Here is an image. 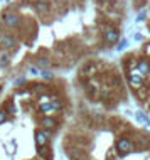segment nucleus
Masks as SVG:
<instances>
[{"mask_svg": "<svg viewBox=\"0 0 150 160\" xmlns=\"http://www.w3.org/2000/svg\"><path fill=\"white\" fill-rule=\"evenodd\" d=\"M137 143H138L140 148H145V147H148V145H150V138H147V137H138Z\"/></svg>", "mask_w": 150, "mask_h": 160, "instance_id": "nucleus-13", "label": "nucleus"}, {"mask_svg": "<svg viewBox=\"0 0 150 160\" xmlns=\"http://www.w3.org/2000/svg\"><path fill=\"white\" fill-rule=\"evenodd\" d=\"M137 71L142 76H150V64H148L147 59H140V61L137 62Z\"/></svg>", "mask_w": 150, "mask_h": 160, "instance_id": "nucleus-6", "label": "nucleus"}, {"mask_svg": "<svg viewBox=\"0 0 150 160\" xmlns=\"http://www.w3.org/2000/svg\"><path fill=\"white\" fill-rule=\"evenodd\" d=\"M135 71H137V69H135ZM128 83H130V86H132L133 89H138V88H142V86H143V76L140 74L138 71H137V72H132L130 78H128Z\"/></svg>", "mask_w": 150, "mask_h": 160, "instance_id": "nucleus-5", "label": "nucleus"}, {"mask_svg": "<svg viewBox=\"0 0 150 160\" xmlns=\"http://www.w3.org/2000/svg\"><path fill=\"white\" fill-rule=\"evenodd\" d=\"M25 83H27L25 78H17V79L14 81V86L15 88H22V86H25Z\"/></svg>", "mask_w": 150, "mask_h": 160, "instance_id": "nucleus-19", "label": "nucleus"}, {"mask_svg": "<svg viewBox=\"0 0 150 160\" xmlns=\"http://www.w3.org/2000/svg\"><path fill=\"white\" fill-rule=\"evenodd\" d=\"M32 93H46V86L44 84H34L32 86Z\"/></svg>", "mask_w": 150, "mask_h": 160, "instance_id": "nucleus-17", "label": "nucleus"}, {"mask_svg": "<svg viewBox=\"0 0 150 160\" xmlns=\"http://www.w3.org/2000/svg\"><path fill=\"white\" fill-rule=\"evenodd\" d=\"M5 111H7V113H10V115H14V113H15V105L10 101V103H8V106H7V110H5Z\"/></svg>", "mask_w": 150, "mask_h": 160, "instance_id": "nucleus-21", "label": "nucleus"}, {"mask_svg": "<svg viewBox=\"0 0 150 160\" xmlns=\"http://www.w3.org/2000/svg\"><path fill=\"white\" fill-rule=\"evenodd\" d=\"M49 138H51V132H49V128L37 130V132H36V145H37V147L48 145Z\"/></svg>", "mask_w": 150, "mask_h": 160, "instance_id": "nucleus-3", "label": "nucleus"}, {"mask_svg": "<svg viewBox=\"0 0 150 160\" xmlns=\"http://www.w3.org/2000/svg\"><path fill=\"white\" fill-rule=\"evenodd\" d=\"M84 72H86V74H91V72H95V66H88V68H84Z\"/></svg>", "mask_w": 150, "mask_h": 160, "instance_id": "nucleus-24", "label": "nucleus"}, {"mask_svg": "<svg viewBox=\"0 0 150 160\" xmlns=\"http://www.w3.org/2000/svg\"><path fill=\"white\" fill-rule=\"evenodd\" d=\"M133 148H135V145H133V142H132L130 138H118L117 140V150L122 155H127V153L133 152Z\"/></svg>", "mask_w": 150, "mask_h": 160, "instance_id": "nucleus-1", "label": "nucleus"}, {"mask_svg": "<svg viewBox=\"0 0 150 160\" xmlns=\"http://www.w3.org/2000/svg\"><path fill=\"white\" fill-rule=\"evenodd\" d=\"M145 19H147V14H145V12L142 10V12L138 14V17H137V22H143Z\"/></svg>", "mask_w": 150, "mask_h": 160, "instance_id": "nucleus-23", "label": "nucleus"}, {"mask_svg": "<svg viewBox=\"0 0 150 160\" xmlns=\"http://www.w3.org/2000/svg\"><path fill=\"white\" fill-rule=\"evenodd\" d=\"M127 46H128V41H127V39H122V41H120V44L117 46V49H118V51H123Z\"/></svg>", "mask_w": 150, "mask_h": 160, "instance_id": "nucleus-20", "label": "nucleus"}, {"mask_svg": "<svg viewBox=\"0 0 150 160\" xmlns=\"http://www.w3.org/2000/svg\"><path fill=\"white\" fill-rule=\"evenodd\" d=\"M0 44H2L3 49H12V47H15V44H17V39L12 37V36H2Z\"/></svg>", "mask_w": 150, "mask_h": 160, "instance_id": "nucleus-7", "label": "nucleus"}, {"mask_svg": "<svg viewBox=\"0 0 150 160\" xmlns=\"http://www.w3.org/2000/svg\"><path fill=\"white\" fill-rule=\"evenodd\" d=\"M118 39H120V32L117 31V29H106V31H105V42L108 46L117 44Z\"/></svg>", "mask_w": 150, "mask_h": 160, "instance_id": "nucleus-4", "label": "nucleus"}, {"mask_svg": "<svg viewBox=\"0 0 150 160\" xmlns=\"http://www.w3.org/2000/svg\"><path fill=\"white\" fill-rule=\"evenodd\" d=\"M135 118L138 120L140 123H145V125H148V127H150V120L147 118V115H145V113H142V111H137Z\"/></svg>", "mask_w": 150, "mask_h": 160, "instance_id": "nucleus-12", "label": "nucleus"}, {"mask_svg": "<svg viewBox=\"0 0 150 160\" xmlns=\"http://www.w3.org/2000/svg\"><path fill=\"white\" fill-rule=\"evenodd\" d=\"M0 2H2V0H0Z\"/></svg>", "mask_w": 150, "mask_h": 160, "instance_id": "nucleus-28", "label": "nucleus"}, {"mask_svg": "<svg viewBox=\"0 0 150 160\" xmlns=\"http://www.w3.org/2000/svg\"><path fill=\"white\" fill-rule=\"evenodd\" d=\"M41 76L44 78V79H54V72H51V71H48V69H41Z\"/></svg>", "mask_w": 150, "mask_h": 160, "instance_id": "nucleus-15", "label": "nucleus"}, {"mask_svg": "<svg viewBox=\"0 0 150 160\" xmlns=\"http://www.w3.org/2000/svg\"><path fill=\"white\" fill-rule=\"evenodd\" d=\"M51 103H52L54 111H61V110H62V101H61V99H56V98H54Z\"/></svg>", "mask_w": 150, "mask_h": 160, "instance_id": "nucleus-16", "label": "nucleus"}, {"mask_svg": "<svg viewBox=\"0 0 150 160\" xmlns=\"http://www.w3.org/2000/svg\"><path fill=\"white\" fill-rule=\"evenodd\" d=\"M5 122H7V111L0 110V123H5Z\"/></svg>", "mask_w": 150, "mask_h": 160, "instance_id": "nucleus-22", "label": "nucleus"}, {"mask_svg": "<svg viewBox=\"0 0 150 160\" xmlns=\"http://www.w3.org/2000/svg\"><path fill=\"white\" fill-rule=\"evenodd\" d=\"M41 125H42V128H54L56 127V120L54 118H51V116H44V118L41 120Z\"/></svg>", "mask_w": 150, "mask_h": 160, "instance_id": "nucleus-9", "label": "nucleus"}, {"mask_svg": "<svg viewBox=\"0 0 150 160\" xmlns=\"http://www.w3.org/2000/svg\"><path fill=\"white\" fill-rule=\"evenodd\" d=\"M0 39H2V34H0Z\"/></svg>", "mask_w": 150, "mask_h": 160, "instance_id": "nucleus-27", "label": "nucleus"}, {"mask_svg": "<svg viewBox=\"0 0 150 160\" xmlns=\"http://www.w3.org/2000/svg\"><path fill=\"white\" fill-rule=\"evenodd\" d=\"M135 41H143V36L142 34H135Z\"/></svg>", "mask_w": 150, "mask_h": 160, "instance_id": "nucleus-25", "label": "nucleus"}, {"mask_svg": "<svg viewBox=\"0 0 150 160\" xmlns=\"http://www.w3.org/2000/svg\"><path fill=\"white\" fill-rule=\"evenodd\" d=\"M34 7H36V10L39 14H49V10H51V3L48 0H39V2L34 3Z\"/></svg>", "mask_w": 150, "mask_h": 160, "instance_id": "nucleus-8", "label": "nucleus"}, {"mask_svg": "<svg viewBox=\"0 0 150 160\" xmlns=\"http://www.w3.org/2000/svg\"><path fill=\"white\" fill-rule=\"evenodd\" d=\"M10 64V58L7 54H0V68H7Z\"/></svg>", "mask_w": 150, "mask_h": 160, "instance_id": "nucleus-14", "label": "nucleus"}, {"mask_svg": "<svg viewBox=\"0 0 150 160\" xmlns=\"http://www.w3.org/2000/svg\"><path fill=\"white\" fill-rule=\"evenodd\" d=\"M147 52H148V56H150V46L147 47Z\"/></svg>", "mask_w": 150, "mask_h": 160, "instance_id": "nucleus-26", "label": "nucleus"}, {"mask_svg": "<svg viewBox=\"0 0 150 160\" xmlns=\"http://www.w3.org/2000/svg\"><path fill=\"white\" fill-rule=\"evenodd\" d=\"M29 74H31V76H41V68L29 66Z\"/></svg>", "mask_w": 150, "mask_h": 160, "instance_id": "nucleus-18", "label": "nucleus"}, {"mask_svg": "<svg viewBox=\"0 0 150 160\" xmlns=\"http://www.w3.org/2000/svg\"><path fill=\"white\" fill-rule=\"evenodd\" d=\"M2 19H3V22H5L7 27H10V29H17L20 25V17L17 14H8V12H5V14L2 15Z\"/></svg>", "mask_w": 150, "mask_h": 160, "instance_id": "nucleus-2", "label": "nucleus"}, {"mask_svg": "<svg viewBox=\"0 0 150 160\" xmlns=\"http://www.w3.org/2000/svg\"><path fill=\"white\" fill-rule=\"evenodd\" d=\"M39 111L41 113H44V115H49V113H52L54 111V108H52V103L48 101V103H41V106H39Z\"/></svg>", "mask_w": 150, "mask_h": 160, "instance_id": "nucleus-10", "label": "nucleus"}, {"mask_svg": "<svg viewBox=\"0 0 150 160\" xmlns=\"http://www.w3.org/2000/svg\"><path fill=\"white\" fill-rule=\"evenodd\" d=\"M51 66V61L48 58H39L37 59V68H41V69H48Z\"/></svg>", "mask_w": 150, "mask_h": 160, "instance_id": "nucleus-11", "label": "nucleus"}]
</instances>
